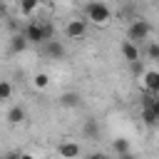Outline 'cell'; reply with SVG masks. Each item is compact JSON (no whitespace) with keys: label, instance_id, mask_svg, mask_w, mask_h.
I'll return each mask as SVG.
<instances>
[{"label":"cell","instance_id":"1","mask_svg":"<svg viewBox=\"0 0 159 159\" xmlns=\"http://www.w3.org/2000/svg\"><path fill=\"white\" fill-rule=\"evenodd\" d=\"M22 37L27 40V45H42L55 37V27L47 20H32L22 27Z\"/></svg>","mask_w":159,"mask_h":159},{"label":"cell","instance_id":"2","mask_svg":"<svg viewBox=\"0 0 159 159\" xmlns=\"http://www.w3.org/2000/svg\"><path fill=\"white\" fill-rule=\"evenodd\" d=\"M84 20L92 22V25H107L112 20V10L99 0H89L84 5Z\"/></svg>","mask_w":159,"mask_h":159},{"label":"cell","instance_id":"3","mask_svg":"<svg viewBox=\"0 0 159 159\" xmlns=\"http://www.w3.org/2000/svg\"><path fill=\"white\" fill-rule=\"evenodd\" d=\"M152 37V25L147 22V20H142V17H137V20H132V25L127 27V42H132V45H142V42H147Z\"/></svg>","mask_w":159,"mask_h":159},{"label":"cell","instance_id":"4","mask_svg":"<svg viewBox=\"0 0 159 159\" xmlns=\"http://www.w3.org/2000/svg\"><path fill=\"white\" fill-rule=\"evenodd\" d=\"M84 35H87V20H80V17L67 20V25H65V37L80 40V37H84Z\"/></svg>","mask_w":159,"mask_h":159},{"label":"cell","instance_id":"5","mask_svg":"<svg viewBox=\"0 0 159 159\" xmlns=\"http://www.w3.org/2000/svg\"><path fill=\"white\" fill-rule=\"evenodd\" d=\"M42 47V52H45V57H50V60H62L65 55H67V50H65V45L57 40V37H52V40H47V42H42L40 45Z\"/></svg>","mask_w":159,"mask_h":159},{"label":"cell","instance_id":"6","mask_svg":"<svg viewBox=\"0 0 159 159\" xmlns=\"http://www.w3.org/2000/svg\"><path fill=\"white\" fill-rule=\"evenodd\" d=\"M57 154H60V159H80L82 147H80V142L65 139V142H60V144H57Z\"/></svg>","mask_w":159,"mask_h":159},{"label":"cell","instance_id":"7","mask_svg":"<svg viewBox=\"0 0 159 159\" xmlns=\"http://www.w3.org/2000/svg\"><path fill=\"white\" fill-rule=\"evenodd\" d=\"M142 122L147 127H157V122H159V102L149 104V107H142Z\"/></svg>","mask_w":159,"mask_h":159},{"label":"cell","instance_id":"8","mask_svg":"<svg viewBox=\"0 0 159 159\" xmlns=\"http://www.w3.org/2000/svg\"><path fill=\"white\" fill-rule=\"evenodd\" d=\"M142 82H144V89L147 92H159V72L157 70H147L142 75Z\"/></svg>","mask_w":159,"mask_h":159},{"label":"cell","instance_id":"9","mask_svg":"<svg viewBox=\"0 0 159 159\" xmlns=\"http://www.w3.org/2000/svg\"><path fill=\"white\" fill-rule=\"evenodd\" d=\"M57 102H60V107L72 109V107H80V104H82V97H80V92H62V94L57 97Z\"/></svg>","mask_w":159,"mask_h":159},{"label":"cell","instance_id":"10","mask_svg":"<svg viewBox=\"0 0 159 159\" xmlns=\"http://www.w3.org/2000/svg\"><path fill=\"white\" fill-rule=\"evenodd\" d=\"M122 55H124V60H127L129 65L142 60V55H139V47H137V45H132V42H127V40L122 42Z\"/></svg>","mask_w":159,"mask_h":159},{"label":"cell","instance_id":"11","mask_svg":"<svg viewBox=\"0 0 159 159\" xmlns=\"http://www.w3.org/2000/svg\"><path fill=\"white\" fill-rule=\"evenodd\" d=\"M5 119H7V124H22V122H25V107L12 104V107L7 109V114H5Z\"/></svg>","mask_w":159,"mask_h":159},{"label":"cell","instance_id":"12","mask_svg":"<svg viewBox=\"0 0 159 159\" xmlns=\"http://www.w3.org/2000/svg\"><path fill=\"white\" fill-rule=\"evenodd\" d=\"M82 134H84L87 139H97V137H99V122H97V119H84Z\"/></svg>","mask_w":159,"mask_h":159},{"label":"cell","instance_id":"13","mask_svg":"<svg viewBox=\"0 0 159 159\" xmlns=\"http://www.w3.org/2000/svg\"><path fill=\"white\" fill-rule=\"evenodd\" d=\"M25 50H27V40L22 37V32L12 35V37H10V52L17 55V52H25Z\"/></svg>","mask_w":159,"mask_h":159},{"label":"cell","instance_id":"14","mask_svg":"<svg viewBox=\"0 0 159 159\" xmlns=\"http://www.w3.org/2000/svg\"><path fill=\"white\" fill-rule=\"evenodd\" d=\"M112 149L122 157V154H127V152H132V144H129V139L127 137H117L114 142H112Z\"/></svg>","mask_w":159,"mask_h":159},{"label":"cell","instance_id":"15","mask_svg":"<svg viewBox=\"0 0 159 159\" xmlns=\"http://www.w3.org/2000/svg\"><path fill=\"white\" fill-rule=\"evenodd\" d=\"M37 7H40V0H20V12L25 17H32Z\"/></svg>","mask_w":159,"mask_h":159},{"label":"cell","instance_id":"16","mask_svg":"<svg viewBox=\"0 0 159 159\" xmlns=\"http://www.w3.org/2000/svg\"><path fill=\"white\" fill-rule=\"evenodd\" d=\"M32 87H35V89H47V87H50V75H47V72H37V75L32 77Z\"/></svg>","mask_w":159,"mask_h":159},{"label":"cell","instance_id":"17","mask_svg":"<svg viewBox=\"0 0 159 159\" xmlns=\"http://www.w3.org/2000/svg\"><path fill=\"white\" fill-rule=\"evenodd\" d=\"M12 97V84L7 80H0V102H7Z\"/></svg>","mask_w":159,"mask_h":159},{"label":"cell","instance_id":"18","mask_svg":"<svg viewBox=\"0 0 159 159\" xmlns=\"http://www.w3.org/2000/svg\"><path fill=\"white\" fill-rule=\"evenodd\" d=\"M147 57H149V60H157V57H159V45H157L154 40H152L149 47H147Z\"/></svg>","mask_w":159,"mask_h":159},{"label":"cell","instance_id":"19","mask_svg":"<svg viewBox=\"0 0 159 159\" xmlns=\"http://www.w3.org/2000/svg\"><path fill=\"white\" fill-rule=\"evenodd\" d=\"M2 159H20V152H12V154H5Z\"/></svg>","mask_w":159,"mask_h":159},{"label":"cell","instance_id":"20","mask_svg":"<svg viewBox=\"0 0 159 159\" xmlns=\"http://www.w3.org/2000/svg\"><path fill=\"white\" fill-rule=\"evenodd\" d=\"M20 159H37V157H35V154H27V152H22V154H20Z\"/></svg>","mask_w":159,"mask_h":159},{"label":"cell","instance_id":"21","mask_svg":"<svg viewBox=\"0 0 159 159\" xmlns=\"http://www.w3.org/2000/svg\"><path fill=\"white\" fill-rule=\"evenodd\" d=\"M119 159H137V157H134V154H132V152H127V154H122V157H119Z\"/></svg>","mask_w":159,"mask_h":159},{"label":"cell","instance_id":"22","mask_svg":"<svg viewBox=\"0 0 159 159\" xmlns=\"http://www.w3.org/2000/svg\"><path fill=\"white\" fill-rule=\"evenodd\" d=\"M87 159H107V157H104V154H89Z\"/></svg>","mask_w":159,"mask_h":159},{"label":"cell","instance_id":"23","mask_svg":"<svg viewBox=\"0 0 159 159\" xmlns=\"http://www.w3.org/2000/svg\"><path fill=\"white\" fill-rule=\"evenodd\" d=\"M2 12H5V5H2V2H0V15H2Z\"/></svg>","mask_w":159,"mask_h":159},{"label":"cell","instance_id":"24","mask_svg":"<svg viewBox=\"0 0 159 159\" xmlns=\"http://www.w3.org/2000/svg\"><path fill=\"white\" fill-rule=\"evenodd\" d=\"M42 159H47V157H42Z\"/></svg>","mask_w":159,"mask_h":159}]
</instances>
